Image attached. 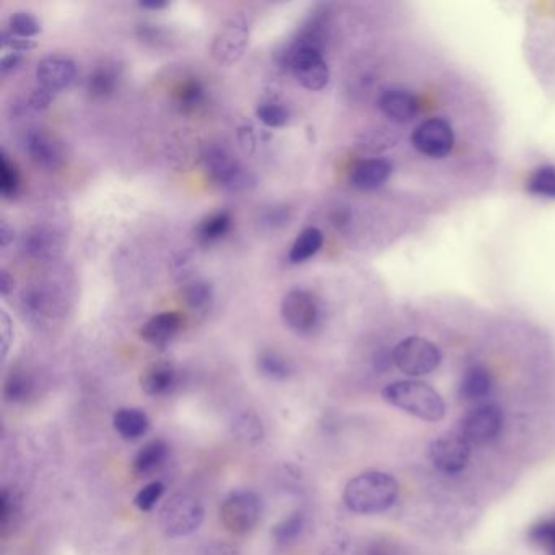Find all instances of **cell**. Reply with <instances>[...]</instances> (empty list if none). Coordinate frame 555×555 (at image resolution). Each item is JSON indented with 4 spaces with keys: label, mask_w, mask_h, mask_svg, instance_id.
Listing matches in <instances>:
<instances>
[{
    "label": "cell",
    "mask_w": 555,
    "mask_h": 555,
    "mask_svg": "<svg viewBox=\"0 0 555 555\" xmlns=\"http://www.w3.org/2000/svg\"><path fill=\"white\" fill-rule=\"evenodd\" d=\"M2 339H4V355H5L7 354V350H9L10 320H9V316L5 315L4 311H2Z\"/></svg>",
    "instance_id": "48"
},
{
    "label": "cell",
    "mask_w": 555,
    "mask_h": 555,
    "mask_svg": "<svg viewBox=\"0 0 555 555\" xmlns=\"http://www.w3.org/2000/svg\"><path fill=\"white\" fill-rule=\"evenodd\" d=\"M412 145L425 157L445 158L455 147V131L443 118H430L422 121L412 132Z\"/></svg>",
    "instance_id": "11"
},
{
    "label": "cell",
    "mask_w": 555,
    "mask_h": 555,
    "mask_svg": "<svg viewBox=\"0 0 555 555\" xmlns=\"http://www.w3.org/2000/svg\"><path fill=\"white\" fill-rule=\"evenodd\" d=\"M15 510H17L15 495L4 489L2 497H0V523H2V526L9 525L10 518L14 516Z\"/></svg>",
    "instance_id": "42"
},
{
    "label": "cell",
    "mask_w": 555,
    "mask_h": 555,
    "mask_svg": "<svg viewBox=\"0 0 555 555\" xmlns=\"http://www.w3.org/2000/svg\"><path fill=\"white\" fill-rule=\"evenodd\" d=\"M238 140L245 153H253L256 150V136L250 126H241L238 129Z\"/></svg>",
    "instance_id": "43"
},
{
    "label": "cell",
    "mask_w": 555,
    "mask_h": 555,
    "mask_svg": "<svg viewBox=\"0 0 555 555\" xmlns=\"http://www.w3.org/2000/svg\"><path fill=\"white\" fill-rule=\"evenodd\" d=\"M324 235L320 228L310 227L303 230L297 236L289 253V261L292 264H303L313 258L323 246Z\"/></svg>",
    "instance_id": "24"
},
{
    "label": "cell",
    "mask_w": 555,
    "mask_h": 555,
    "mask_svg": "<svg viewBox=\"0 0 555 555\" xmlns=\"http://www.w3.org/2000/svg\"><path fill=\"white\" fill-rule=\"evenodd\" d=\"M248 44H250V22L243 15H233L217 31L210 53L219 66L230 67L245 56Z\"/></svg>",
    "instance_id": "7"
},
{
    "label": "cell",
    "mask_w": 555,
    "mask_h": 555,
    "mask_svg": "<svg viewBox=\"0 0 555 555\" xmlns=\"http://www.w3.org/2000/svg\"><path fill=\"white\" fill-rule=\"evenodd\" d=\"M210 555H238L233 549L225 546H217L214 551H210Z\"/></svg>",
    "instance_id": "50"
},
{
    "label": "cell",
    "mask_w": 555,
    "mask_h": 555,
    "mask_svg": "<svg viewBox=\"0 0 555 555\" xmlns=\"http://www.w3.org/2000/svg\"><path fill=\"white\" fill-rule=\"evenodd\" d=\"M442 350L424 337H406L394 347L391 360L399 372L407 376H425L435 372L442 363Z\"/></svg>",
    "instance_id": "4"
},
{
    "label": "cell",
    "mask_w": 555,
    "mask_h": 555,
    "mask_svg": "<svg viewBox=\"0 0 555 555\" xmlns=\"http://www.w3.org/2000/svg\"><path fill=\"white\" fill-rule=\"evenodd\" d=\"M206 90L202 87L199 80H186L178 88L176 98H178V105L183 110H196L197 106L201 105L204 98H206Z\"/></svg>",
    "instance_id": "35"
},
{
    "label": "cell",
    "mask_w": 555,
    "mask_h": 555,
    "mask_svg": "<svg viewBox=\"0 0 555 555\" xmlns=\"http://www.w3.org/2000/svg\"><path fill=\"white\" fill-rule=\"evenodd\" d=\"M256 114H258V119L264 126L272 127V129L287 126L290 119L289 111L285 110L284 106L276 105V103L259 106Z\"/></svg>",
    "instance_id": "37"
},
{
    "label": "cell",
    "mask_w": 555,
    "mask_h": 555,
    "mask_svg": "<svg viewBox=\"0 0 555 555\" xmlns=\"http://www.w3.org/2000/svg\"><path fill=\"white\" fill-rule=\"evenodd\" d=\"M398 552L394 551L393 546H389L388 542L383 539H375V541H368L355 551L354 555H396Z\"/></svg>",
    "instance_id": "41"
},
{
    "label": "cell",
    "mask_w": 555,
    "mask_h": 555,
    "mask_svg": "<svg viewBox=\"0 0 555 555\" xmlns=\"http://www.w3.org/2000/svg\"><path fill=\"white\" fill-rule=\"evenodd\" d=\"M289 220V212L284 209V207H276V209H271L264 215V223L271 225V227H282Z\"/></svg>",
    "instance_id": "44"
},
{
    "label": "cell",
    "mask_w": 555,
    "mask_h": 555,
    "mask_svg": "<svg viewBox=\"0 0 555 555\" xmlns=\"http://www.w3.org/2000/svg\"><path fill=\"white\" fill-rule=\"evenodd\" d=\"M230 228H232V217L225 210H220L207 217L197 227V238L204 245H210V243L222 240L223 236L230 232Z\"/></svg>",
    "instance_id": "26"
},
{
    "label": "cell",
    "mask_w": 555,
    "mask_h": 555,
    "mask_svg": "<svg viewBox=\"0 0 555 555\" xmlns=\"http://www.w3.org/2000/svg\"><path fill=\"white\" fill-rule=\"evenodd\" d=\"M202 160L206 165L209 175L215 183L233 193H245L256 188V176L250 170H246L232 153L219 147V145H209L204 153Z\"/></svg>",
    "instance_id": "3"
},
{
    "label": "cell",
    "mask_w": 555,
    "mask_h": 555,
    "mask_svg": "<svg viewBox=\"0 0 555 555\" xmlns=\"http://www.w3.org/2000/svg\"><path fill=\"white\" fill-rule=\"evenodd\" d=\"M383 399L406 414L425 422H440L445 417L446 406L437 389L422 381H394L383 389Z\"/></svg>",
    "instance_id": "2"
},
{
    "label": "cell",
    "mask_w": 555,
    "mask_h": 555,
    "mask_svg": "<svg viewBox=\"0 0 555 555\" xmlns=\"http://www.w3.org/2000/svg\"><path fill=\"white\" fill-rule=\"evenodd\" d=\"M9 31L22 40H30L41 31V25L36 17L28 12H17L9 20Z\"/></svg>",
    "instance_id": "36"
},
{
    "label": "cell",
    "mask_w": 555,
    "mask_h": 555,
    "mask_svg": "<svg viewBox=\"0 0 555 555\" xmlns=\"http://www.w3.org/2000/svg\"><path fill=\"white\" fill-rule=\"evenodd\" d=\"M20 189V175L17 167L5 153L0 155V193L5 199H14Z\"/></svg>",
    "instance_id": "34"
},
{
    "label": "cell",
    "mask_w": 555,
    "mask_h": 555,
    "mask_svg": "<svg viewBox=\"0 0 555 555\" xmlns=\"http://www.w3.org/2000/svg\"><path fill=\"white\" fill-rule=\"evenodd\" d=\"M168 2H140V7L147 10H162L167 7Z\"/></svg>",
    "instance_id": "49"
},
{
    "label": "cell",
    "mask_w": 555,
    "mask_h": 555,
    "mask_svg": "<svg viewBox=\"0 0 555 555\" xmlns=\"http://www.w3.org/2000/svg\"><path fill=\"white\" fill-rule=\"evenodd\" d=\"M292 69L298 84L311 92H320L329 84V67L324 61L320 48L310 44L297 43L289 56Z\"/></svg>",
    "instance_id": "9"
},
{
    "label": "cell",
    "mask_w": 555,
    "mask_h": 555,
    "mask_svg": "<svg viewBox=\"0 0 555 555\" xmlns=\"http://www.w3.org/2000/svg\"><path fill=\"white\" fill-rule=\"evenodd\" d=\"M14 238V228L10 227L9 223L2 222V225H0V245H2V248H4V250L5 248H9Z\"/></svg>",
    "instance_id": "46"
},
{
    "label": "cell",
    "mask_w": 555,
    "mask_h": 555,
    "mask_svg": "<svg viewBox=\"0 0 555 555\" xmlns=\"http://www.w3.org/2000/svg\"><path fill=\"white\" fill-rule=\"evenodd\" d=\"M261 499L251 490H235L220 507V520L228 533L248 534L261 520Z\"/></svg>",
    "instance_id": "6"
},
{
    "label": "cell",
    "mask_w": 555,
    "mask_h": 555,
    "mask_svg": "<svg viewBox=\"0 0 555 555\" xmlns=\"http://www.w3.org/2000/svg\"><path fill=\"white\" fill-rule=\"evenodd\" d=\"M183 300L193 310H204L212 302V287L206 280H193L184 287Z\"/></svg>",
    "instance_id": "32"
},
{
    "label": "cell",
    "mask_w": 555,
    "mask_h": 555,
    "mask_svg": "<svg viewBox=\"0 0 555 555\" xmlns=\"http://www.w3.org/2000/svg\"><path fill=\"white\" fill-rule=\"evenodd\" d=\"M399 495V484L386 472L367 471L349 481L344 489V503L350 512L376 515L393 507Z\"/></svg>",
    "instance_id": "1"
},
{
    "label": "cell",
    "mask_w": 555,
    "mask_h": 555,
    "mask_svg": "<svg viewBox=\"0 0 555 555\" xmlns=\"http://www.w3.org/2000/svg\"><path fill=\"white\" fill-rule=\"evenodd\" d=\"M163 494H165V486L162 482H150L144 489L139 490L134 503L140 512H150L157 505L158 500L162 499Z\"/></svg>",
    "instance_id": "39"
},
{
    "label": "cell",
    "mask_w": 555,
    "mask_h": 555,
    "mask_svg": "<svg viewBox=\"0 0 555 555\" xmlns=\"http://www.w3.org/2000/svg\"><path fill=\"white\" fill-rule=\"evenodd\" d=\"M233 433L245 445H256L263 440V424L254 414L245 412L233 422Z\"/></svg>",
    "instance_id": "28"
},
{
    "label": "cell",
    "mask_w": 555,
    "mask_h": 555,
    "mask_svg": "<svg viewBox=\"0 0 555 555\" xmlns=\"http://www.w3.org/2000/svg\"><path fill=\"white\" fill-rule=\"evenodd\" d=\"M168 456V446L163 440H152L145 443L132 459V471L137 476L147 477L162 468Z\"/></svg>",
    "instance_id": "22"
},
{
    "label": "cell",
    "mask_w": 555,
    "mask_h": 555,
    "mask_svg": "<svg viewBox=\"0 0 555 555\" xmlns=\"http://www.w3.org/2000/svg\"><path fill=\"white\" fill-rule=\"evenodd\" d=\"M53 100L54 93L40 87L33 90L30 97L23 101L22 105H17L15 108H17L18 114L40 113V111L46 110Z\"/></svg>",
    "instance_id": "38"
},
{
    "label": "cell",
    "mask_w": 555,
    "mask_h": 555,
    "mask_svg": "<svg viewBox=\"0 0 555 555\" xmlns=\"http://www.w3.org/2000/svg\"><path fill=\"white\" fill-rule=\"evenodd\" d=\"M118 69L113 66H101L93 70L88 77L87 87L90 95L95 98H106L116 92L119 85Z\"/></svg>",
    "instance_id": "25"
},
{
    "label": "cell",
    "mask_w": 555,
    "mask_h": 555,
    "mask_svg": "<svg viewBox=\"0 0 555 555\" xmlns=\"http://www.w3.org/2000/svg\"><path fill=\"white\" fill-rule=\"evenodd\" d=\"M393 165L385 158H365L350 170V184L360 191H373L389 180Z\"/></svg>",
    "instance_id": "18"
},
{
    "label": "cell",
    "mask_w": 555,
    "mask_h": 555,
    "mask_svg": "<svg viewBox=\"0 0 555 555\" xmlns=\"http://www.w3.org/2000/svg\"><path fill=\"white\" fill-rule=\"evenodd\" d=\"M259 372L271 380H285L292 373L290 363L276 352H263L258 359Z\"/></svg>",
    "instance_id": "30"
},
{
    "label": "cell",
    "mask_w": 555,
    "mask_h": 555,
    "mask_svg": "<svg viewBox=\"0 0 555 555\" xmlns=\"http://www.w3.org/2000/svg\"><path fill=\"white\" fill-rule=\"evenodd\" d=\"M282 318L293 333L311 334L321 323L320 303L308 290H290L280 305Z\"/></svg>",
    "instance_id": "10"
},
{
    "label": "cell",
    "mask_w": 555,
    "mask_h": 555,
    "mask_svg": "<svg viewBox=\"0 0 555 555\" xmlns=\"http://www.w3.org/2000/svg\"><path fill=\"white\" fill-rule=\"evenodd\" d=\"M378 108L393 123H411L419 113V100L416 95L403 88H389L378 98Z\"/></svg>",
    "instance_id": "16"
},
{
    "label": "cell",
    "mask_w": 555,
    "mask_h": 555,
    "mask_svg": "<svg viewBox=\"0 0 555 555\" xmlns=\"http://www.w3.org/2000/svg\"><path fill=\"white\" fill-rule=\"evenodd\" d=\"M494 388V380L489 370L482 365H474L464 372L459 381V398L466 403H479L486 399Z\"/></svg>",
    "instance_id": "21"
},
{
    "label": "cell",
    "mask_w": 555,
    "mask_h": 555,
    "mask_svg": "<svg viewBox=\"0 0 555 555\" xmlns=\"http://www.w3.org/2000/svg\"><path fill=\"white\" fill-rule=\"evenodd\" d=\"M472 446L464 442L458 433L453 437L433 440L429 446V458L433 468L443 474H459L468 468L471 461Z\"/></svg>",
    "instance_id": "12"
},
{
    "label": "cell",
    "mask_w": 555,
    "mask_h": 555,
    "mask_svg": "<svg viewBox=\"0 0 555 555\" xmlns=\"http://www.w3.org/2000/svg\"><path fill=\"white\" fill-rule=\"evenodd\" d=\"M183 318L176 311H165L150 318L140 329V337L152 346H167L168 342L180 333Z\"/></svg>",
    "instance_id": "19"
},
{
    "label": "cell",
    "mask_w": 555,
    "mask_h": 555,
    "mask_svg": "<svg viewBox=\"0 0 555 555\" xmlns=\"http://www.w3.org/2000/svg\"><path fill=\"white\" fill-rule=\"evenodd\" d=\"M505 424L503 411L495 404H481L459 422V437L471 446L489 445L499 438Z\"/></svg>",
    "instance_id": "8"
},
{
    "label": "cell",
    "mask_w": 555,
    "mask_h": 555,
    "mask_svg": "<svg viewBox=\"0 0 555 555\" xmlns=\"http://www.w3.org/2000/svg\"><path fill=\"white\" fill-rule=\"evenodd\" d=\"M12 289H14V279L10 277L9 272L2 271V276H0V292H2L4 297H7Z\"/></svg>",
    "instance_id": "47"
},
{
    "label": "cell",
    "mask_w": 555,
    "mask_h": 555,
    "mask_svg": "<svg viewBox=\"0 0 555 555\" xmlns=\"http://www.w3.org/2000/svg\"><path fill=\"white\" fill-rule=\"evenodd\" d=\"M305 528V515L302 512H295L284 521H280L279 525L274 526L272 536L279 544H289L302 534Z\"/></svg>",
    "instance_id": "33"
},
{
    "label": "cell",
    "mask_w": 555,
    "mask_h": 555,
    "mask_svg": "<svg viewBox=\"0 0 555 555\" xmlns=\"http://www.w3.org/2000/svg\"><path fill=\"white\" fill-rule=\"evenodd\" d=\"M528 541L546 555H555V518L538 521L528 531Z\"/></svg>",
    "instance_id": "29"
},
{
    "label": "cell",
    "mask_w": 555,
    "mask_h": 555,
    "mask_svg": "<svg viewBox=\"0 0 555 555\" xmlns=\"http://www.w3.org/2000/svg\"><path fill=\"white\" fill-rule=\"evenodd\" d=\"M528 193L534 197L544 199H555V167L554 165H542L533 171L526 183Z\"/></svg>",
    "instance_id": "27"
},
{
    "label": "cell",
    "mask_w": 555,
    "mask_h": 555,
    "mask_svg": "<svg viewBox=\"0 0 555 555\" xmlns=\"http://www.w3.org/2000/svg\"><path fill=\"white\" fill-rule=\"evenodd\" d=\"M176 383H178V372L171 363L167 362L153 363L145 368L140 376V388L153 398L167 396L176 388Z\"/></svg>",
    "instance_id": "20"
},
{
    "label": "cell",
    "mask_w": 555,
    "mask_h": 555,
    "mask_svg": "<svg viewBox=\"0 0 555 555\" xmlns=\"http://www.w3.org/2000/svg\"><path fill=\"white\" fill-rule=\"evenodd\" d=\"M25 150L31 162L44 170H57L66 160V150L61 142L43 129H31L27 132Z\"/></svg>",
    "instance_id": "13"
},
{
    "label": "cell",
    "mask_w": 555,
    "mask_h": 555,
    "mask_svg": "<svg viewBox=\"0 0 555 555\" xmlns=\"http://www.w3.org/2000/svg\"><path fill=\"white\" fill-rule=\"evenodd\" d=\"M204 521V508L191 495L176 494L160 512V525L170 538H184L196 533Z\"/></svg>",
    "instance_id": "5"
},
{
    "label": "cell",
    "mask_w": 555,
    "mask_h": 555,
    "mask_svg": "<svg viewBox=\"0 0 555 555\" xmlns=\"http://www.w3.org/2000/svg\"><path fill=\"white\" fill-rule=\"evenodd\" d=\"M20 54L18 53H9L5 54L2 57V62H0V70H2V74L7 75L12 70L17 69L18 64H20Z\"/></svg>",
    "instance_id": "45"
},
{
    "label": "cell",
    "mask_w": 555,
    "mask_h": 555,
    "mask_svg": "<svg viewBox=\"0 0 555 555\" xmlns=\"http://www.w3.org/2000/svg\"><path fill=\"white\" fill-rule=\"evenodd\" d=\"M77 77L75 62L66 56H48L36 67V79L44 90L62 92L74 84Z\"/></svg>",
    "instance_id": "14"
},
{
    "label": "cell",
    "mask_w": 555,
    "mask_h": 555,
    "mask_svg": "<svg viewBox=\"0 0 555 555\" xmlns=\"http://www.w3.org/2000/svg\"><path fill=\"white\" fill-rule=\"evenodd\" d=\"M22 310L25 315L35 320L51 318L59 313L62 308V300L51 285L33 284L28 285L22 293Z\"/></svg>",
    "instance_id": "17"
},
{
    "label": "cell",
    "mask_w": 555,
    "mask_h": 555,
    "mask_svg": "<svg viewBox=\"0 0 555 555\" xmlns=\"http://www.w3.org/2000/svg\"><path fill=\"white\" fill-rule=\"evenodd\" d=\"M64 250L61 233L54 228L36 225L25 232L22 238V251L35 261H53Z\"/></svg>",
    "instance_id": "15"
},
{
    "label": "cell",
    "mask_w": 555,
    "mask_h": 555,
    "mask_svg": "<svg viewBox=\"0 0 555 555\" xmlns=\"http://www.w3.org/2000/svg\"><path fill=\"white\" fill-rule=\"evenodd\" d=\"M114 429L126 438V440H137L149 432L150 420L144 411L134 407H124L114 414Z\"/></svg>",
    "instance_id": "23"
},
{
    "label": "cell",
    "mask_w": 555,
    "mask_h": 555,
    "mask_svg": "<svg viewBox=\"0 0 555 555\" xmlns=\"http://www.w3.org/2000/svg\"><path fill=\"white\" fill-rule=\"evenodd\" d=\"M0 44L2 48H9L10 53H27L30 49L35 48V43L31 40H22L17 36L12 35L10 31H2L0 35Z\"/></svg>",
    "instance_id": "40"
},
{
    "label": "cell",
    "mask_w": 555,
    "mask_h": 555,
    "mask_svg": "<svg viewBox=\"0 0 555 555\" xmlns=\"http://www.w3.org/2000/svg\"><path fill=\"white\" fill-rule=\"evenodd\" d=\"M33 380L25 373H10L9 378L5 381L4 394L5 398L12 403H23L30 398L33 393Z\"/></svg>",
    "instance_id": "31"
}]
</instances>
